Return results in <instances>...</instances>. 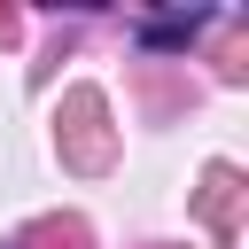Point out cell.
Wrapping results in <instances>:
<instances>
[{
	"instance_id": "6da1fadb",
	"label": "cell",
	"mask_w": 249,
	"mask_h": 249,
	"mask_svg": "<svg viewBox=\"0 0 249 249\" xmlns=\"http://www.w3.org/2000/svg\"><path fill=\"white\" fill-rule=\"evenodd\" d=\"M202 23H210V8H195V16H156V23H140V39H148V47H187Z\"/></svg>"
}]
</instances>
